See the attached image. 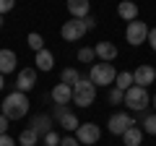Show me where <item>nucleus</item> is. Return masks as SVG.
<instances>
[{
	"label": "nucleus",
	"mask_w": 156,
	"mask_h": 146,
	"mask_svg": "<svg viewBox=\"0 0 156 146\" xmlns=\"http://www.w3.org/2000/svg\"><path fill=\"white\" fill-rule=\"evenodd\" d=\"M26 112H29V99H26L23 91H13V94L5 97V102H3V115L8 120H21Z\"/></svg>",
	"instance_id": "1"
},
{
	"label": "nucleus",
	"mask_w": 156,
	"mask_h": 146,
	"mask_svg": "<svg viewBox=\"0 0 156 146\" xmlns=\"http://www.w3.org/2000/svg\"><path fill=\"white\" fill-rule=\"evenodd\" d=\"M94 99H96V84L91 78H81L76 86H73V102H76L78 107L94 104Z\"/></svg>",
	"instance_id": "2"
},
{
	"label": "nucleus",
	"mask_w": 156,
	"mask_h": 146,
	"mask_svg": "<svg viewBox=\"0 0 156 146\" xmlns=\"http://www.w3.org/2000/svg\"><path fill=\"white\" fill-rule=\"evenodd\" d=\"M117 78V71L112 68V63H96V65H91V81H94L96 86H109L115 84Z\"/></svg>",
	"instance_id": "3"
},
{
	"label": "nucleus",
	"mask_w": 156,
	"mask_h": 146,
	"mask_svg": "<svg viewBox=\"0 0 156 146\" xmlns=\"http://www.w3.org/2000/svg\"><path fill=\"white\" fill-rule=\"evenodd\" d=\"M125 104H128L130 110H135V112H143L146 107H148V91H146L143 86H130V89L125 91Z\"/></svg>",
	"instance_id": "4"
},
{
	"label": "nucleus",
	"mask_w": 156,
	"mask_h": 146,
	"mask_svg": "<svg viewBox=\"0 0 156 146\" xmlns=\"http://www.w3.org/2000/svg\"><path fill=\"white\" fill-rule=\"evenodd\" d=\"M86 31H89L86 18H73V21H65V24H62V29H60V34H62V39H65V42H78Z\"/></svg>",
	"instance_id": "5"
},
{
	"label": "nucleus",
	"mask_w": 156,
	"mask_h": 146,
	"mask_svg": "<svg viewBox=\"0 0 156 146\" xmlns=\"http://www.w3.org/2000/svg\"><path fill=\"white\" fill-rule=\"evenodd\" d=\"M148 31H151V29L146 26L143 21H130L125 37H128V42L133 47H138V45H143V42H148Z\"/></svg>",
	"instance_id": "6"
},
{
	"label": "nucleus",
	"mask_w": 156,
	"mask_h": 146,
	"mask_svg": "<svg viewBox=\"0 0 156 146\" xmlns=\"http://www.w3.org/2000/svg\"><path fill=\"white\" fill-rule=\"evenodd\" d=\"M76 138L81 141V144L91 146V144H96V141L101 138V128H99V125H94V123H81V125H78V130H76Z\"/></svg>",
	"instance_id": "7"
},
{
	"label": "nucleus",
	"mask_w": 156,
	"mask_h": 146,
	"mask_svg": "<svg viewBox=\"0 0 156 146\" xmlns=\"http://www.w3.org/2000/svg\"><path fill=\"white\" fill-rule=\"evenodd\" d=\"M107 125H109V133L122 136L125 130H128V128H133L135 123H133V118H130L128 112H117V115H112V118H109V123H107Z\"/></svg>",
	"instance_id": "8"
},
{
	"label": "nucleus",
	"mask_w": 156,
	"mask_h": 146,
	"mask_svg": "<svg viewBox=\"0 0 156 146\" xmlns=\"http://www.w3.org/2000/svg\"><path fill=\"white\" fill-rule=\"evenodd\" d=\"M133 78H135V86H143V89H146L148 84H154V81H156V71L143 63V65H138L133 71Z\"/></svg>",
	"instance_id": "9"
},
{
	"label": "nucleus",
	"mask_w": 156,
	"mask_h": 146,
	"mask_svg": "<svg viewBox=\"0 0 156 146\" xmlns=\"http://www.w3.org/2000/svg\"><path fill=\"white\" fill-rule=\"evenodd\" d=\"M34 86H37V71L34 68H26V71L18 73V81H16V91H31Z\"/></svg>",
	"instance_id": "10"
},
{
	"label": "nucleus",
	"mask_w": 156,
	"mask_h": 146,
	"mask_svg": "<svg viewBox=\"0 0 156 146\" xmlns=\"http://www.w3.org/2000/svg\"><path fill=\"white\" fill-rule=\"evenodd\" d=\"M52 99H55V104H65L68 107V102H73V86H68V84H57L55 89H52Z\"/></svg>",
	"instance_id": "11"
},
{
	"label": "nucleus",
	"mask_w": 156,
	"mask_h": 146,
	"mask_svg": "<svg viewBox=\"0 0 156 146\" xmlns=\"http://www.w3.org/2000/svg\"><path fill=\"white\" fill-rule=\"evenodd\" d=\"M89 8H91L89 0H68V13L73 18H89Z\"/></svg>",
	"instance_id": "12"
},
{
	"label": "nucleus",
	"mask_w": 156,
	"mask_h": 146,
	"mask_svg": "<svg viewBox=\"0 0 156 146\" xmlns=\"http://www.w3.org/2000/svg\"><path fill=\"white\" fill-rule=\"evenodd\" d=\"M16 71V52L13 50H0V73H13Z\"/></svg>",
	"instance_id": "13"
},
{
	"label": "nucleus",
	"mask_w": 156,
	"mask_h": 146,
	"mask_svg": "<svg viewBox=\"0 0 156 146\" xmlns=\"http://www.w3.org/2000/svg\"><path fill=\"white\" fill-rule=\"evenodd\" d=\"M117 13H120V18H125V21H135V16H138V5H135L133 0H122L120 5H117Z\"/></svg>",
	"instance_id": "14"
},
{
	"label": "nucleus",
	"mask_w": 156,
	"mask_h": 146,
	"mask_svg": "<svg viewBox=\"0 0 156 146\" xmlns=\"http://www.w3.org/2000/svg\"><path fill=\"white\" fill-rule=\"evenodd\" d=\"M94 50H96V55H99L104 63H112V60L117 57V47L112 45V42H99V45H96Z\"/></svg>",
	"instance_id": "15"
},
{
	"label": "nucleus",
	"mask_w": 156,
	"mask_h": 146,
	"mask_svg": "<svg viewBox=\"0 0 156 146\" xmlns=\"http://www.w3.org/2000/svg\"><path fill=\"white\" fill-rule=\"evenodd\" d=\"M122 141H125V146H140V141H143V130L140 128H128L122 133Z\"/></svg>",
	"instance_id": "16"
},
{
	"label": "nucleus",
	"mask_w": 156,
	"mask_h": 146,
	"mask_svg": "<svg viewBox=\"0 0 156 146\" xmlns=\"http://www.w3.org/2000/svg\"><path fill=\"white\" fill-rule=\"evenodd\" d=\"M52 65H55L52 52L50 50H39L37 52V68H39V71H52Z\"/></svg>",
	"instance_id": "17"
},
{
	"label": "nucleus",
	"mask_w": 156,
	"mask_h": 146,
	"mask_svg": "<svg viewBox=\"0 0 156 146\" xmlns=\"http://www.w3.org/2000/svg\"><path fill=\"white\" fill-rule=\"evenodd\" d=\"M115 86H117V89H122V91H128L130 86H135V78H133V73H130V71H122V73H117V78H115Z\"/></svg>",
	"instance_id": "18"
},
{
	"label": "nucleus",
	"mask_w": 156,
	"mask_h": 146,
	"mask_svg": "<svg viewBox=\"0 0 156 146\" xmlns=\"http://www.w3.org/2000/svg\"><path fill=\"white\" fill-rule=\"evenodd\" d=\"M37 138H39V133L34 128H23V133H21V146H37Z\"/></svg>",
	"instance_id": "19"
},
{
	"label": "nucleus",
	"mask_w": 156,
	"mask_h": 146,
	"mask_svg": "<svg viewBox=\"0 0 156 146\" xmlns=\"http://www.w3.org/2000/svg\"><path fill=\"white\" fill-rule=\"evenodd\" d=\"M60 78H62V84H68V86H76L78 81H81V76H78V71H76V68H65Z\"/></svg>",
	"instance_id": "20"
},
{
	"label": "nucleus",
	"mask_w": 156,
	"mask_h": 146,
	"mask_svg": "<svg viewBox=\"0 0 156 146\" xmlns=\"http://www.w3.org/2000/svg\"><path fill=\"white\" fill-rule=\"evenodd\" d=\"M60 125H62L65 130H78V125H81V123H78V118H76L73 112H65V115L60 118Z\"/></svg>",
	"instance_id": "21"
},
{
	"label": "nucleus",
	"mask_w": 156,
	"mask_h": 146,
	"mask_svg": "<svg viewBox=\"0 0 156 146\" xmlns=\"http://www.w3.org/2000/svg\"><path fill=\"white\" fill-rule=\"evenodd\" d=\"M31 128L37 130V133H50V118H44V115H39V118H34Z\"/></svg>",
	"instance_id": "22"
},
{
	"label": "nucleus",
	"mask_w": 156,
	"mask_h": 146,
	"mask_svg": "<svg viewBox=\"0 0 156 146\" xmlns=\"http://www.w3.org/2000/svg\"><path fill=\"white\" fill-rule=\"evenodd\" d=\"M26 45L31 47L34 52H39V50H44V39H42V37H39L37 31H31V34H29V39H26Z\"/></svg>",
	"instance_id": "23"
},
{
	"label": "nucleus",
	"mask_w": 156,
	"mask_h": 146,
	"mask_svg": "<svg viewBox=\"0 0 156 146\" xmlns=\"http://www.w3.org/2000/svg\"><path fill=\"white\" fill-rule=\"evenodd\" d=\"M96 57V50H91V47H83V50H78V60L81 63H91Z\"/></svg>",
	"instance_id": "24"
},
{
	"label": "nucleus",
	"mask_w": 156,
	"mask_h": 146,
	"mask_svg": "<svg viewBox=\"0 0 156 146\" xmlns=\"http://www.w3.org/2000/svg\"><path fill=\"white\" fill-rule=\"evenodd\" d=\"M109 102H112V104H120V102H125V91H122V89H117V86H115V89H109Z\"/></svg>",
	"instance_id": "25"
},
{
	"label": "nucleus",
	"mask_w": 156,
	"mask_h": 146,
	"mask_svg": "<svg viewBox=\"0 0 156 146\" xmlns=\"http://www.w3.org/2000/svg\"><path fill=\"white\" fill-rule=\"evenodd\" d=\"M143 130L151 136H156V115H148V118L143 120Z\"/></svg>",
	"instance_id": "26"
},
{
	"label": "nucleus",
	"mask_w": 156,
	"mask_h": 146,
	"mask_svg": "<svg viewBox=\"0 0 156 146\" xmlns=\"http://www.w3.org/2000/svg\"><path fill=\"white\" fill-rule=\"evenodd\" d=\"M60 136L55 133V130H50V133H44V146H60Z\"/></svg>",
	"instance_id": "27"
},
{
	"label": "nucleus",
	"mask_w": 156,
	"mask_h": 146,
	"mask_svg": "<svg viewBox=\"0 0 156 146\" xmlns=\"http://www.w3.org/2000/svg\"><path fill=\"white\" fill-rule=\"evenodd\" d=\"M13 5H16V0H0V16H3V13H8Z\"/></svg>",
	"instance_id": "28"
},
{
	"label": "nucleus",
	"mask_w": 156,
	"mask_h": 146,
	"mask_svg": "<svg viewBox=\"0 0 156 146\" xmlns=\"http://www.w3.org/2000/svg\"><path fill=\"white\" fill-rule=\"evenodd\" d=\"M60 146H81V141H78V138H70V136H65V138L60 141Z\"/></svg>",
	"instance_id": "29"
},
{
	"label": "nucleus",
	"mask_w": 156,
	"mask_h": 146,
	"mask_svg": "<svg viewBox=\"0 0 156 146\" xmlns=\"http://www.w3.org/2000/svg\"><path fill=\"white\" fill-rule=\"evenodd\" d=\"M148 42H151V50L156 52V29H151V31H148Z\"/></svg>",
	"instance_id": "30"
},
{
	"label": "nucleus",
	"mask_w": 156,
	"mask_h": 146,
	"mask_svg": "<svg viewBox=\"0 0 156 146\" xmlns=\"http://www.w3.org/2000/svg\"><path fill=\"white\" fill-rule=\"evenodd\" d=\"M5 128H8V118H5L3 112H0V136L5 133Z\"/></svg>",
	"instance_id": "31"
},
{
	"label": "nucleus",
	"mask_w": 156,
	"mask_h": 146,
	"mask_svg": "<svg viewBox=\"0 0 156 146\" xmlns=\"http://www.w3.org/2000/svg\"><path fill=\"white\" fill-rule=\"evenodd\" d=\"M0 146H16V144H13V138H8V136L3 133L0 136Z\"/></svg>",
	"instance_id": "32"
},
{
	"label": "nucleus",
	"mask_w": 156,
	"mask_h": 146,
	"mask_svg": "<svg viewBox=\"0 0 156 146\" xmlns=\"http://www.w3.org/2000/svg\"><path fill=\"white\" fill-rule=\"evenodd\" d=\"M3 81H5V76H3V73H0V91H3Z\"/></svg>",
	"instance_id": "33"
},
{
	"label": "nucleus",
	"mask_w": 156,
	"mask_h": 146,
	"mask_svg": "<svg viewBox=\"0 0 156 146\" xmlns=\"http://www.w3.org/2000/svg\"><path fill=\"white\" fill-rule=\"evenodd\" d=\"M154 107H156V94H154Z\"/></svg>",
	"instance_id": "34"
},
{
	"label": "nucleus",
	"mask_w": 156,
	"mask_h": 146,
	"mask_svg": "<svg viewBox=\"0 0 156 146\" xmlns=\"http://www.w3.org/2000/svg\"><path fill=\"white\" fill-rule=\"evenodd\" d=\"M0 26H3V16H0Z\"/></svg>",
	"instance_id": "35"
}]
</instances>
